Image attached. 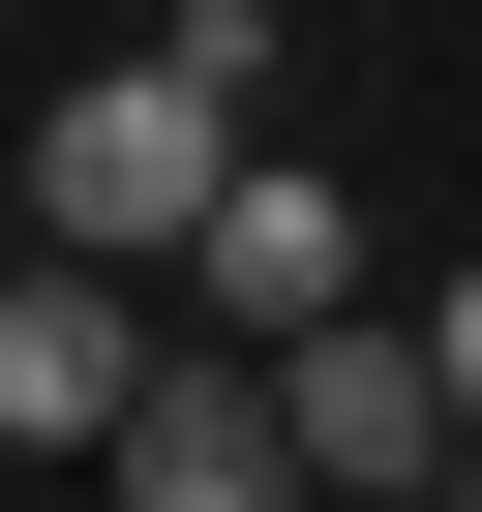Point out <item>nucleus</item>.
Masks as SVG:
<instances>
[{
    "mask_svg": "<svg viewBox=\"0 0 482 512\" xmlns=\"http://www.w3.org/2000/svg\"><path fill=\"white\" fill-rule=\"evenodd\" d=\"M241 151H272V0H181L151 61H91L31 121V241H61V272H181Z\"/></svg>",
    "mask_w": 482,
    "mask_h": 512,
    "instance_id": "1",
    "label": "nucleus"
},
{
    "mask_svg": "<svg viewBox=\"0 0 482 512\" xmlns=\"http://www.w3.org/2000/svg\"><path fill=\"white\" fill-rule=\"evenodd\" d=\"M272 392H302V482H332V512H392V482H452V452H482V422H452V332H422V302H332V332H302Z\"/></svg>",
    "mask_w": 482,
    "mask_h": 512,
    "instance_id": "2",
    "label": "nucleus"
},
{
    "mask_svg": "<svg viewBox=\"0 0 482 512\" xmlns=\"http://www.w3.org/2000/svg\"><path fill=\"white\" fill-rule=\"evenodd\" d=\"M181 302H211L241 362H302V332L362 302V181H332V151H241V181H211V241H181Z\"/></svg>",
    "mask_w": 482,
    "mask_h": 512,
    "instance_id": "3",
    "label": "nucleus"
},
{
    "mask_svg": "<svg viewBox=\"0 0 482 512\" xmlns=\"http://www.w3.org/2000/svg\"><path fill=\"white\" fill-rule=\"evenodd\" d=\"M91 482H121V512H332V482H302V392L241 362V332H211V362H151V422H121Z\"/></svg>",
    "mask_w": 482,
    "mask_h": 512,
    "instance_id": "4",
    "label": "nucleus"
},
{
    "mask_svg": "<svg viewBox=\"0 0 482 512\" xmlns=\"http://www.w3.org/2000/svg\"><path fill=\"white\" fill-rule=\"evenodd\" d=\"M0 422H31V452H121L151 422V272H61V241H31V272H0Z\"/></svg>",
    "mask_w": 482,
    "mask_h": 512,
    "instance_id": "5",
    "label": "nucleus"
},
{
    "mask_svg": "<svg viewBox=\"0 0 482 512\" xmlns=\"http://www.w3.org/2000/svg\"><path fill=\"white\" fill-rule=\"evenodd\" d=\"M422 332H452V422H482V272H422Z\"/></svg>",
    "mask_w": 482,
    "mask_h": 512,
    "instance_id": "6",
    "label": "nucleus"
},
{
    "mask_svg": "<svg viewBox=\"0 0 482 512\" xmlns=\"http://www.w3.org/2000/svg\"><path fill=\"white\" fill-rule=\"evenodd\" d=\"M392 512H482V452H452V482H392Z\"/></svg>",
    "mask_w": 482,
    "mask_h": 512,
    "instance_id": "7",
    "label": "nucleus"
}]
</instances>
